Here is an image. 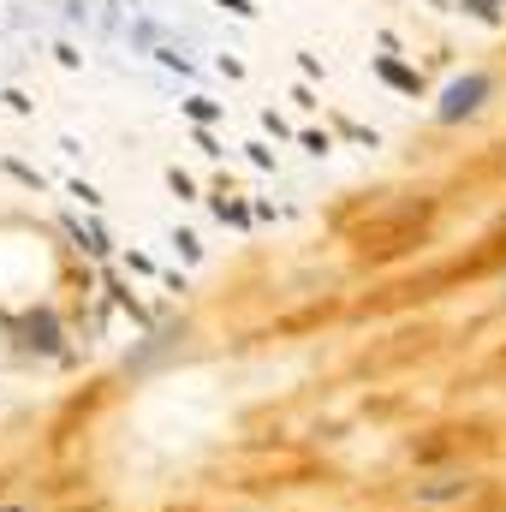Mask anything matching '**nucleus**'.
<instances>
[{"instance_id":"1","label":"nucleus","mask_w":506,"mask_h":512,"mask_svg":"<svg viewBox=\"0 0 506 512\" xmlns=\"http://www.w3.org/2000/svg\"><path fill=\"white\" fill-rule=\"evenodd\" d=\"M477 483L465 477V471H441V477H429V483H417V501L423 507H453V501H465Z\"/></svg>"},{"instance_id":"2","label":"nucleus","mask_w":506,"mask_h":512,"mask_svg":"<svg viewBox=\"0 0 506 512\" xmlns=\"http://www.w3.org/2000/svg\"><path fill=\"white\" fill-rule=\"evenodd\" d=\"M483 90H489V84H483V78H471V84H459V90H453V96H447V108H441V114H447V120H459V114H465V108H477V96H483Z\"/></svg>"},{"instance_id":"3","label":"nucleus","mask_w":506,"mask_h":512,"mask_svg":"<svg viewBox=\"0 0 506 512\" xmlns=\"http://www.w3.org/2000/svg\"><path fill=\"white\" fill-rule=\"evenodd\" d=\"M0 512H24V507H0Z\"/></svg>"}]
</instances>
